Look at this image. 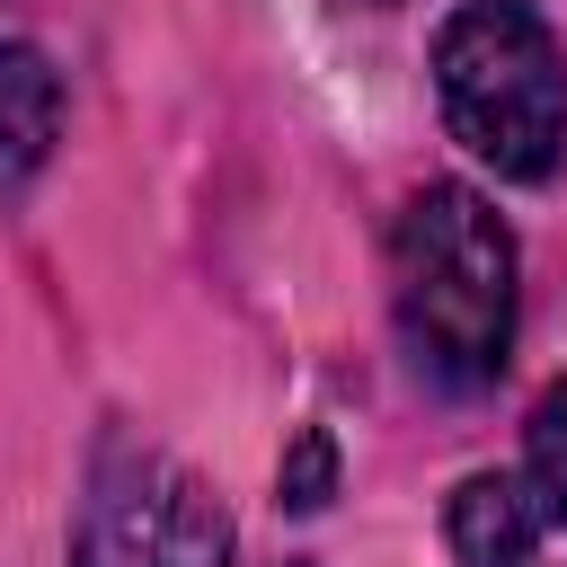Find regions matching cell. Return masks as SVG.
Instances as JSON below:
<instances>
[{"label":"cell","mask_w":567,"mask_h":567,"mask_svg":"<svg viewBox=\"0 0 567 567\" xmlns=\"http://www.w3.org/2000/svg\"><path fill=\"white\" fill-rule=\"evenodd\" d=\"M390 310L399 346L434 390H487L514 354V230L478 186L408 195L390 230Z\"/></svg>","instance_id":"cell-1"},{"label":"cell","mask_w":567,"mask_h":567,"mask_svg":"<svg viewBox=\"0 0 567 567\" xmlns=\"http://www.w3.org/2000/svg\"><path fill=\"white\" fill-rule=\"evenodd\" d=\"M434 97L452 142L514 177L540 186L567 159V44L532 0H461L434 35Z\"/></svg>","instance_id":"cell-2"},{"label":"cell","mask_w":567,"mask_h":567,"mask_svg":"<svg viewBox=\"0 0 567 567\" xmlns=\"http://www.w3.org/2000/svg\"><path fill=\"white\" fill-rule=\"evenodd\" d=\"M71 567H230V523L151 443H106L80 496Z\"/></svg>","instance_id":"cell-3"},{"label":"cell","mask_w":567,"mask_h":567,"mask_svg":"<svg viewBox=\"0 0 567 567\" xmlns=\"http://www.w3.org/2000/svg\"><path fill=\"white\" fill-rule=\"evenodd\" d=\"M540 523H549V514H540V496H532L523 478L478 470V478H461V487H452L443 540H452V558H461V567H532Z\"/></svg>","instance_id":"cell-4"},{"label":"cell","mask_w":567,"mask_h":567,"mask_svg":"<svg viewBox=\"0 0 567 567\" xmlns=\"http://www.w3.org/2000/svg\"><path fill=\"white\" fill-rule=\"evenodd\" d=\"M53 133H62V80L44 71V53L0 44V195H18L44 168Z\"/></svg>","instance_id":"cell-5"},{"label":"cell","mask_w":567,"mask_h":567,"mask_svg":"<svg viewBox=\"0 0 567 567\" xmlns=\"http://www.w3.org/2000/svg\"><path fill=\"white\" fill-rule=\"evenodd\" d=\"M523 487L540 496L549 523H567V390H549L532 408V434H523Z\"/></svg>","instance_id":"cell-6"},{"label":"cell","mask_w":567,"mask_h":567,"mask_svg":"<svg viewBox=\"0 0 567 567\" xmlns=\"http://www.w3.org/2000/svg\"><path fill=\"white\" fill-rule=\"evenodd\" d=\"M284 496H292V505H319V496H328V443H301V470L284 478Z\"/></svg>","instance_id":"cell-7"},{"label":"cell","mask_w":567,"mask_h":567,"mask_svg":"<svg viewBox=\"0 0 567 567\" xmlns=\"http://www.w3.org/2000/svg\"><path fill=\"white\" fill-rule=\"evenodd\" d=\"M372 9H390V0H372Z\"/></svg>","instance_id":"cell-8"}]
</instances>
